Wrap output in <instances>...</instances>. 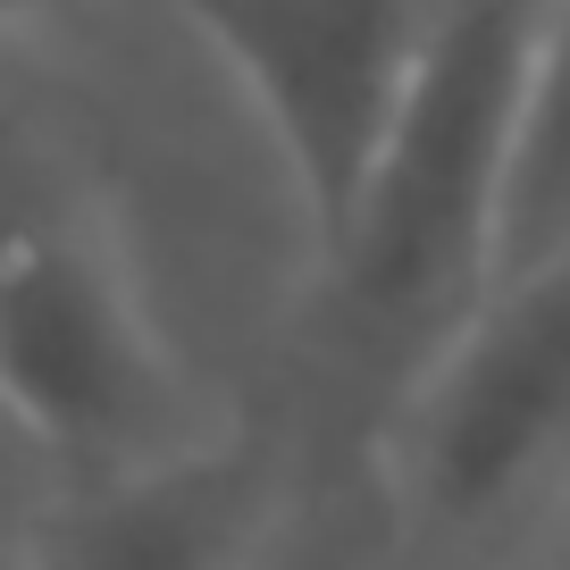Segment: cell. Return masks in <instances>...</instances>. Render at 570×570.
<instances>
[{"mask_svg":"<svg viewBox=\"0 0 570 570\" xmlns=\"http://www.w3.org/2000/svg\"><path fill=\"white\" fill-rule=\"evenodd\" d=\"M0 411L68 487L202 436L126 227L85 168L18 118H0Z\"/></svg>","mask_w":570,"mask_h":570,"instance_id":"obj_1","label":"cell"},{"mask_svg":"<svg viewBox=\"0 0 570 570\" xmlns=\"http://www.w3.org/2000/svg\"><path fill=\"white\" fill-rule=\"evenodd\" d=\"M570 487V235L479 277L377 436V495L411 562L470 553Z\"/></svg>","mask_w":570,"mask_h":570,"instance_id":"obj_2","label":"cell"},{"mask_svg":"<svg viewBox=\"0 0 570 570\" xmlns=\"http://www.w3.org/2000/svg\"><path fill=\"white\" fill-rule=\"evenodd\" d=\"M537 9L546 0H436L420 85L370 185V210L327 261V285L361 311L370 336L403 327L420 353L479 294Z\"/></svg>","mask_w":570,"mask_h":570,"instance_id":"obj_3","label":"cell"},{"mask_svg":"<svg viewBox=\"0 0 570 570\" xmlns=\"http://www.w3.org/2000/svg\"><path fill=\"white\" fill-rule=\"evenodd\" d=\"M268 135L320 268L353 244L428 59L436 0H151Z\"/></svg>","mask_w":570,"mask_h":570,"instance_id":"obj_4","label":"cell"},{"mask_svg":"<svg viewBox=\"0 0 570 570\" xmlns=\"http://www.w3.org/2000/svg\"><path fill=\"white\" fill-rule=\"evenodd\" d=\"M285 470L252 436H210L135 462L118 479H85L35 529L26 570H244Z\"/></svg>","mask_w":570,"mask_h":570,"instance_id":"obj_5","label":"cell"},{"mask_svg":"<svg viewBox=\"0 0 570 570\" xmlns=\"http://www.w3.org/2000/svg\"><path fill=\"white\" fill-rule=\"evenodd\" d=\"M570 235V0H546L529 35V76H520V118L503 151L495 235H487V277Z\"/></svg>","mask_w":570,"mask_h":570,"instance_id":"obj_6","label":"cell"},{"mask_svg":"<svg viewBox=\"0 0 570 570\" xmlns=\"http://www.w3.org/2000/svg\"><path fill=\"white\" fill-rule=\"evenodd\" d=\"M244 570H411V546L394 529L386 495H377V512H361L336 487L285 479V495H277V512H268Z\"/></svg>","mask_w":570,"mask_h":570,"instance_id":"obj_7","label":"cell"},{"mask_svg":"<svg viewBox=\"0 0 570 570\" xmlns=\"http://www.w3.org/2000/svg\"><path fill=\"white\" fill-rule=\"evenodd\" d=\"M76 9H92V0H0V59L18 51L26 35H42V26L76 18Z\"/></svg>","mask_w":570,"mask_h":570,"instance_id":"obj_8","label":"cell"},{"mask_svg":"<svg viewBox=\"0 0 570 570\" xmlns=\"http://www.w3.org/2000/svg\"><path fill=\"white\" fill-rule=\"evenodd\" d=\"M529 570H570V487L546 503V529H537V553H529Z\"/></svg>","mask_w":570,"mask_h":570,"instance_id":"obj_9","label":"cell"},{"mask_svg":"<svg viewBox=\"0 0 570 570\" xmlns=\"http://www.w3.org/2000/svg\"><path fill=\"white\" fill-rule=\"evenodd\" d=\"M0 445H18V453H35V445H26V436H18V420H9V411H0Z\"/></svg>","mask_w":570,"mask_h":570,"instance_id":"obj_10","label":"cell"},{"mask_svg":"<svg viewBox=\"0 0 570 570\" xmlns=\"http://www.w3.org/2000/svg\"><path fill=\"white\" fill-rule=\"evenodd\" d=\"M0 570H26V553H0Z\"/></svg>","mask_w":570,"mask_h":570,"instance_id":"obj_11","label":"cell"},{"mask_svg":"<svg viewBox=\"0 0 570 570\" xmlns=\"http://www.w3.org/2000/svg\"><path fill=\"white\" fill-rule=\"evenodd\" d=\"M411 570H420V562H411Z\"/></svg>","mask_w":570,"mask_h":570,"instance_id":"obj_12","label":"cell"}]
</instances>
